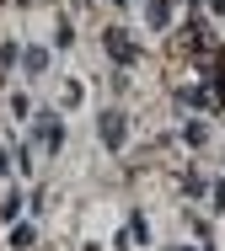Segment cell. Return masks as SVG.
I'll list each match as a JSON object with an SVG mask.
<instances>
[{
	"instance_id": "obj_6",
	"label": "cell",
	"mask_w": 225,
	"mask_h": 251,
	"mask_svg": "<svg viewBox=\"0 0 225 251\" xmlns=\"http://www.w3.org/2000/svg\"><path fill=\"white\" fill-rule=\"evenodd\" d=\"M22 64H27V75H43V70H49V53H43V49H27Z\"/></svg>"
},
{
	"instance_id": "obj_7",
	"label": "cell",
	"mask_w": 225,
	"mask_h": 251,
	"mask_svg": "<svg viewBox=\"0 0 225 251\" xmlns=\"http://www.w3.org/2000/svg\"><path fill=\"white\" fill-rule=\"evenodd\" d=\"M32 241H38V230H32V225H16V230H11V246H16V251H27Z\"/></svg>"
},
{
	"instance_id": "obj_1",
	"label": "cell",
	"mask_w": 225,
	"mask_h": 251,
	"mask_svg": "<svg viewBox=\"0 0 225 251\" xmlns=\"http://www.w3.org/2000/svg\"><path fill=\"white\" fill-rule=\"evenodd\" d=\"M97 134H102V145H108V150H123V139H129V118H123L118 107H108V112H102V128H97Z\"/></svg>"
},
{
	"instance_id": "obj_4",
	"label": "cell",
	"mask_w": 225,
	"mask_h": 251,
	"mask_svg": "<svg viewBox=\"0 0 225 251\" xmlns=\"http://www.w3.org/2000/svg\"><path fill=\"white\" fill-rule=\"evenodd\" d=\"M209 70H215V80H209V86H215V101L225 107V49H220V53H209Z\"/></svg>"
},
{
	"instance_id": "obj_8",
	"label": "cell",
	"mask_w": 225,
	"mask_h": 251,
	"mask_svg": "<svg viewBox=\"0 0 225 251\" xmlns=\"http://www.w3.org/2000/svg\"><path fill=\"white\" fill-rule=\"evenodd\" d=\"M182 139H188V145H204V139H209V128H204V123H188V128H182Z\"/></svg>"
},
{
	"instance_id": "obj_3",
	"label": "cell",
	"mask_w": 225,
	"mask_h": 251,
	"mask_svg": "<svg viewBox=\"0 0 225 251\" xmlns=\"http://www.w3.org/2000/svg\"><path fill=\"white\" fill-rule=\"evenodd\" d=\"M38 139H43V150H59L64 145V128H59L54 112H38Z\"/></svg>"
},
{
	"instance_id": "obj_10",
	"label": "cell",
	"mask_w": 225,
	"mask_h": 251,
	"mask_svg": "<svg viewBox=\"0 0 225 251\" xmlns=\"http://www.w3.org/2000/svg\"><path fill=\"white\" fill-rule=\"evenodd\" d=\"M0 171H11V166H5V150H0Z\"/></svg>"
},
{
	"instance_id": "obj_9",
	"label": "cell",
	"mask_w": 225,
	"mask_h": 251,
	"mask_svg": "<svg viewBox=\"0 0 225 251\" xmlns=\"http://www.w3.org/2000/svg\"><path fill=\"white\" fill-rule=\"evenodd\" d=\"M16 214H22V198H16V193H11V198L0 203V219H16Z\"/></svg>"
},
{
	"instance_id": "obj_11",
	"label": "cell",
	"mask_w": 225,
	"mask_h": 251,
	"mask_svg": "<svg viewBox=\"0 0 225 251\" xmlns=\"http://www.w3.org/2000/svg\"><path fill=\"white\" fill-rule=\"evenodd\" d=\"M112 5H123V0H112Z\"/></svg>"
},
{
	"instance_id": "obj_2",
	"label": "cell",
	"mask_w": 225,
	"mask_h": 251,
	"mask_svg": "<svg viewBox=\"0 0 225 251\" xmlns=\"http://www.w3.org/2000/svg\"><path fill=\"white\" fill-rule=\"evenodd\" d=\"M102 43H108V53L118 59V64H134V59H140V49L129 43V32H123V27H108V32H102Z\"/></svg>"
},
{
	"instance_id": "obj_5",
	"label": "cell",
	"mask_w": 225,
	"mask_h": 251,
	"mask_svg": "<svg viewBox=\"0 0 225 251\" xmlns=\"http://www.w3.org/2000/svg\"><path fill=\"white\" fill-rule=\"evenodd\" d=\"M145 16H150V27L161 32V27L171 22V0H150V5H145Z\"/></svg>"
}]
</instances>
